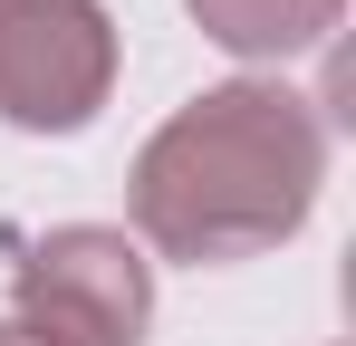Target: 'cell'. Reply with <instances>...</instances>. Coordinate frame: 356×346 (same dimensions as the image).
Wrapping results in <instances>:
<instances>
[{
  "mask_svg": "<svg viewBox=\"0 0 356 346\" xmlns=\"http://www.w3.org/2000/svg\"><path fill=\"white\" fill-rule=\"evenodd\" d=\"M337 10L347 0H193V19L232 58H298L337 29Z\"/></svg>",
  "mask_w": 356,
  "mask_h": 346,
  "instance_id": "obj_4",
  "label": "cell"
},
{
  "mask_svg": "<svg viewBox=\"0 0 356 346\" xmlns=\"http://www.w3.org/2000/svg\"><path fill=\"white\" fill-rule=\"evenodd\" d=\"M10 318L49 346H145L154 279L125 231L67 222L49 240H29V260L10 270Z\"/></svg>",
  "mask_w": 356,
  "mask_h": 346,
  "instance_id": "obj_2",
  "label": "cell"
},
{
  "mask_svg": "<svg viewBox=\"0 0 356 346\" xmlns=\"http://www.w3.org/2000/svg\"><path fill=\"white\" fill-rule=\"evenodd\" d=\"M327 183V125L289 87H212L135 154V231L164 260H250L308 222Z\"/></svg>",
  "mask_w": 356,
  "mask_h": 346,
  "instance_id": "obj_1",
  "label": "cell"
},
{
  "mask_svg": "<svg viewBox=\"0 0 356 346\" xmlns=\"http://www.w3.org/2000/svg\"><path fill=\"white\" fill-rule=\"evenodd\" d=\"M116 87V29L97 0H0V115L77 135Z\"/></svg>",
  "mask_w": 356,
  "mask_h": 346,
  "instance_id": "obj_3",
  "label": "cell"
},
{
  "mask_svg": "<svg viewBox=\"0 0 356 346\" xmlns=\"http://www.w3.org/2000/svg\"><path fill=\"white\" fill-rule=\"evenodd\" d=\"M0 346H49V337H29V327H19V318H0Z\"/></svg>",
  "mask_w": 356,
  "mask_h": 346,
  "instance_id": "obj_5",
  "label": "cell"
}]
</instances>
